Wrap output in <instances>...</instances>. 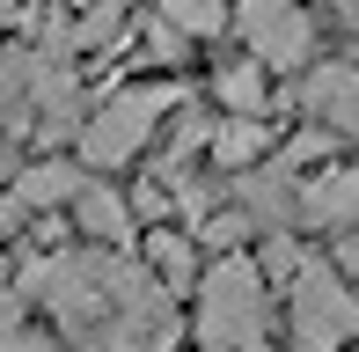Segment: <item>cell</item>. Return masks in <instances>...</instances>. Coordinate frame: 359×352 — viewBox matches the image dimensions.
I'll use <instances>...</instances> for the list:
<instances>
[{
    "instance_id": "cell-13",
    "label": "cell",
    "mask_w": 359,
    "mask_h": 352,
    "mask_svg": "<svg viewBox=\"0 0 359 352\" xmlns=\"http://www.w3.org/2000/svg\"><path fill=\"white\" fill-rule=\"evenodd\" d=\"M0 352H59L52 330H37L22 309H0Z\"/></svg>"
},
{
    "instance_id": "cell-14",
    "label": "cell",
    "mask_w": 359,
    "mask_h": 352,
    "mask_svg": "<svg viewBox=\"0 0 359 352\" xmlns=\"http://www.w3.org/2000/svg\"><path fill=\"white\" fill-rule=\"evenodd\" d=\"M337 271L359 286V235H345V243H337Z\"/></svg>"
},
{
    "instance_id": "cell-9",
    "label": "cell",
    "mask_w": 359,
    "mask_h": 352,
    "mask_svg": "<svg viewBox=\"0 0 359 352\" xmlns=\"http://www.w3.org/2000/svg\"><path fill=\"white\" fill-rule=\"evenodd\" d=\"M88 162H37V169H22V184H15V205H74V191L88 184V176H81Z\"/></svg>"
},
{
    "instance_id": "cell-10",
    "label": "cell",
    "mask_w": 359,
    "mask_h": 352,
    "mask_svg": "<svg viewBox=\"0 0 359 352\" xmlns=\"http://www.w3.org/2000/svg\"><path fill=\"white\" fill-rule=\"evenodd\" d=\"M147 264H154V279L169 286V294H184V286H198V257H191L184 228H154V235H147Z\"/></svg>"
},
{
    "instance_id": "cell-7",
    "label": "cell",
    "mask_w": 359,
    "mask_h": 352,
    "mask_svg": "<svg viewBox=\"0 0 359 352\" xmlns=\"http://www.w3.org/2000/svg\"><path fill=\"white\" fill-rule=\"evenodd\" d=\"M301 103L316 110L330 133H352L359 140V67H316L301 81Z\"/></svg>"
},
{
    "instance_id": "cell-6",
    "label": "cell",
    "mask_w": 359,
    "mask_h": 352,
    "mask_svg": "<svg viewBox=\"0 0 359 352\" xmlns=\"http://www.w3.org/2000/svg\"><path fill=\"white\" fill-rule=\"evenodd\" d=\"M67 213H74V228L88 235V243H110V250H125V243L140 235V213H133V205H125L110 184H103V176H88V184L74 191V205H67Z\"/></svg>"
},
{
    "instance_id": "cell-4",
    "label": "cell",
    "mask_w": 359,
    "mask_h": 352,
    "mask_svg": "<svg viewBox=\"0 0 359 352\" xmlns=\"http://www.w3.org/2000/svg\"><path fill=\"white\" fill-rule=\"evenodd\" d=\"M169 110H176V88H118L88 125H81V140H74L81 162H88V169H125L147 140L161 133Z\"/></svg>"
},
{
    "instance_id": "cell-5",
    "label": "cell",
    "mask_w": 359,
    "mask_h": 352,
    "mask_svg": "<svg viewBox=\"0 0 359 352\" xmlns=\"http://www.w3.org/2000/svg\"><path fill=\"white\" fill-rule=\"evenodd\" d=\"M293 228H330L345 235L359 228V169H316V176H293Z\"/></svg>"
},
{
    "instance_id": "cell-12",
    "label": "cell",
    "mask_w": 359,
    "mask_h": 352,
    "mask_svg": "<svg viewBox=\"0 0 359 352\" xmlns=\"http://www.w3.org/2000/svg\"><path fill=\"white\" fill-rule=\"evenodd\" d=\"M154 15L176 22L184 37H220V29H227V8H220V0H154Z\"/></svg>"
},
{
    "instance_id": "cell-11",
    "label": "cell",
    "mask_w": 359,
    "mask_h": 352,
    "mask_svg": "<svg viewBox=\"0 0 359 352\" xmlns=\"http://www.w3.org/2000/svg\"><path fill=\"white\" fill-rule=\"evenodd\" d=\"M264 74H271V67H264V59L250 52L242 67H227V74H220L213 88H220V103L235 110V118H264Z\"/></svg>"
},
{
    "instance_id": "cell-3",
    "label": "cell",
    "mask_w": 359,
    "mask_h": 352,
    "mask_svg": "<svg viewBox=\"0 0 359 352\" xmlns=\"http://www.w3.org/2000/svg\"><path fill=\"white\" fill-rule=\"evenodd\" d=\"M286 323H293V345H301V352H345L359 338V294H352V279L337 264L308 257L286 279Z\"/></svg>"
},
{
    "instance_id": "cell-15",
    "label": "cell",
    "mask_w": 359,
    "mask_h": 352,
    "mask_svg": "<svg viewBox=\"0 0 359 352\" xmlns=\"http://www.w3.org/2000/svg\"><path fill=\"white\" fill-rule=\"evenodd\" d=\"M330 8H337V22H352V29H359V0H330Z\"/></svg>"
},
{
    "instance_id": "cell-8",
    "label": "cell",
    "mask_w": 359,
    "mask_h": 352,
    "mask_svg": "<svg viewBox=\"0 0 359 352\" xmlns=\"http://www.w3.org/2000/svg\"><path fill=\"white\" fill-rule=\"evenodd\" d=\"M264 154H271V125H264V118H235V110H227V118L213 125V162H220L227 176L257 169Z\"/></svg>"
},
{
    "instance_id": "cell-1",
    "label": "cell",
    "mask_w": 359,
    "mask_h": 352,
    "mask_svg": "<svg viewBox=\"0 0 359 352\" xmlns=\"http://www.w3.org/2000/svg\"><path fill=\"white\" fill-rule=\"evenodd\" d=\"M22 294L52 316L59 338H74L88 352H169L184 338L176 294L154 279V264H133L110 243L37 257L22 271Z\"/></svg>"
},
{
    "instance_id": "cell-2",
    "label": "cell",
    "mask_w": 359,
    "mask_h": 352,
    "mask_svg": "<svg viewBox=\"0 0 359 352\" xmlns=\"http://www.w3.org/2000/svg\"><path fill=\"white\" fill-rule=\"evenodd\" d=\"M198 352H264L271 345V271L242 250H220L191 301Z\"/></svg>"
}]
</instances>
